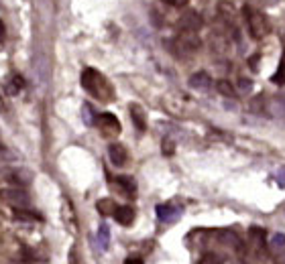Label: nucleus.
Instances as JSON below:
<instances>
[{"label":"nucleus","mask_w":285,"mask_h":264,"mask_svg":"<svg viewBox=\"0 0 285 264\" xmlns=\"http://www.w3.org/2000/svg\"><path fill=\"white\" fill-rule=\"evenodd\" d=\"M80 81H82V87L88 94H92L94 98H98L102 102H112L114 100V90H112L110 81L98 69H92V67L84 69Z\"/></svg>","instance_id":"f257e3e1"},{"label":"nucleus","mask_w":285,"mask_h":264,"mask_svg":"<svg viewBox=\"0 0 285 264\" xmlns=\"http://www.w3.org/2000/svg\"><path fill=\"white\" fill-rule=\"evenodd\" d=\"M200 47H202V41L198 33H192V31H179V35H175L171 41V51L177 57H192L200 51Z\"/></svg>","instance_id":"f03ea898"},{"label":"nucleus","mask_w":285,"mask_h":264,"mask_svg":"<svg viewBox=\"0 0 285 264\" xmlns=\"http://www.w3.org/2000/svg\"><path fill=\"white\" fill-rule=\"evenodd\" d=\"M243 17H245L247 29H249V33H251L253 39H263V37L269 33L267 17H265L261 11H257L255 7L245 5V7H243Z\"/></svg>","instance_id":"7ed1b4c3"},{"label":"nucleus","mask_w":285,"mask_h":264,"mask_svg":"<svg viewBox=\"0 0 285 264\" xmlns=\"http://www.w3.org/2000/svg\"><path fill=\"white\" fill-rule=\"evenodd\" d=\"M0 197H3V201H7L9 205H13L15 209H25V207L31 205L29 193L23 191V189H17V187H13V189H3V191H0Z\"/></svg>","instance_id":"20e7f679"},{"label":"nucleus","mask_w":285,"mask_h":264,"mask_svg":"<svg viewBox=\"0 0 285 264\" xmlns=\"http://www.w3.org/2000/svg\"><path fill=\"white\" fill-rule=\"evenodd\" d=\"M96 124H98V128H100L106 136H116V134H120V130H122L120 120H118L114 114H110V112L98 114V116H96Z\"/></svg>","instance_id":"39448f33"},{"label":"nucleus","mask_w":285,"mask_h":264,"mask_svg":"<svg viewBox=\"0 0 285 264\" xmlns=\"http://www.w3.org/2000/svg\"><path fill=\"white\" fill-rule=\"evenodd\" d=\"M175 27H177L179 31H192V33H198V31L204 27V21H202L200 13H196V11H187V13H183V15L177 19Z\"/></svg>","instance_id":"423d86ee"},{"label":"nucleus","mask_w":285,"mask_h":264,"mask_svg":"<svg viewBox=\"0 0 285 264\" xmlns=\"http://www.w3.org/2000/svg\"><path fill=\"white\" fill-rule=\"evenodd\" d=\"M157 218L165 224H175L181 218V207H177L175 203H161L157 205Z\"/></svg>","instance_id":"0eeeda50"},{"label":"nucleus","mask_w":285,"mask_h":264,"mask_svg":"<svg viewBox=\"0 0 285 264\" xmlns=\"http://www.w3.org/2000/svg\"><path fill=\"white\" fill-rule=\"evenodd\" d=\"M108 156H110V161H112L114 167H122V165H126V161H128V150H126L122 144L114 142V144L108 146Z\"/></svg>","instance_id":"6e6552de"},{"label":"nucleus","mask_w":285,"mask_h":264,"mask_svg":"<svg viewBox=\"0 0 285 264\" xmlns=\"http://www.w3.org/2000/svg\"><path fill=\"white\" fill-rule=\"evenodd\" d=\"M130 118H132V124L136 126V130L138 132H145L147 130V116H145V112H142V108L138 104H130Z\"/></svg>","instance_id":"1a4fd4ad"},{"label":"nucleus","mask_w":285,"mask_h":264,"mask_svg":"<svg viewBox=\"0 0 285 264\" xmlns=\"http://www.w3.org/2000/svg\"><path fill=\"white\" fill-rule=\"evenodd\" d=\"M114 220L120 224V226H130L134 222V209L130 205H120L114 209Z\"/></svg>","instance_id":"9d476101"},{"label":"nucleus","mask_w":285,"mask_h":264,"mask_svg":"<svg viewBox=\"0 0 285 264\" xmlns=\"http://www.w3.org/2000/svg\"><path fill=\"white\" fill-rule=\"evenodd\" d=\"M212 85V77L206 71H196L189 77V87L192 90H208Z\"/></svg>","instance_id":"9b49d317"},{"label":"nucleus","mask_w":285,"mask_h":264,"mask_svg":"<svg viewBox=\"0 0 285 264\" xmlns=\"http://www.w3.org/2000/svg\"><path fill=\"white\" fill-rule=\"evenodd\" d=\"M116 185L120 187V191H122L126 197H136V183H134L132 177L120 175V177H116Z\"/></svg>","instance_id":"f8f14e48"},{"label":"nucleus","mask_w":285,"mask_h":264,"mask_svg":"<svg viewBox=\"0 0 285 264\" xmlns=\"http://www.w3.org/2000/svg\"><path fill=\"white\" fill-rule=\"evenodd\" d=\"M108 246H110V228H108L106 224H102V226L98 228V248H100L102 252H106Z\"/></svg>","instance_id":"ddd939ff"},{"label":"nucleus","mask_w":285,"mask_h":264,"mask_svg":"<svg viewBox=\"0 0 285 264\" xmlns=\"http://www.w3.org/2000/svg\"><path fill=\"white\" fill-rule=\"evenodd\" d=\"M216 90H218L222 96H226V98H236L234 85H232L228 79H218V81H216Z\"/></svg>","instance_id":"4468645a"},{"label":"nucleus","mask_w":285,"mask_h":264,"mask_svg":"<svg viewBox=\"0 0 285 264\" xmlns=\"http://www.w3.org/2000/svg\"><path fill=\"white\" fill-rule=\"evenodd\" d=\"M96 207H98V211L102 216H110V214H114V209L118 207L112 199H100L98 203H96Z\"/></svg>","instance_id":"2eb2a0df"},{"label":"nucleus","mask_w":285,"mask_h":264,"mask_svg":"<svg viewBox=\"0 0 285 264\" xmlns=\"http://www.w3.org/2000/svg\"><path fill=\"white\" fill-rule=\"evenodd\" d=\"M218 238L226 244V246H239L241 244V240H239V236H236L234 232H230V230H222L220 234H218Z\"/></svg>","instance_id":"dca6fc26"},{"label":"nucleus","mask_w":285,"mask_h":264,"mask_svg":"<svg viewBox=\"0 0 285 264\" xmlns=\"http://www.w3.org/2000/svg\"><path fill=\"white\" fill-rule=\"evenodd\" d=\"M82 118H84V122H86L88 126H94V124H96V118H94V108H92L88 102L82 104Z\"/></svg>","instance_id":"f3484780"},{"label":"nucleus","mask_w":285,"mask_h":264,"mask_svg":"<svg viewBox=\"0 0 285 264\" xmlns=\"http://www.w3.org/2000/svg\"><path fill=\"white\" fill-rule=\"evenodd\" d=\"M15 218H17L19 222H33V220L41 222V220H43L39 214H33V211H21V209H15Z\"/></svg>","instance_id":"a211bd4d"},{"label":"nucleus","mask_w":285,"mask_h":264,"mask_svg":"<svg viewBox=\"0 0 285 264\" xmlns=\"http://www.w3.org/2000/svg\"><path fill=\"white\" fill-rule=\"evenodd\" d=\"M271 81H273L275 85H283V83H285V59H281L277 71L271 75Z\"/></svg>","instance_id":"6ab92c4d"},{"label":"nucleus","mask_w":285,"mask_h":264,"mask_svg":"<svg viewBox=\"0 0 285 264\" xmlns=\"http://www.w3.org/2000/svg\"><path fill=\"white\" fill-rule=\"evenodd\" d=\"M151 23H153L155 27H163V25H165V13H161L159 7H153V9H151Z\"/></svg>","instance_id":"aec40b11"},{"label":"nucleus","mask_w":285,"mask_h":264,"mask_svg":"<svg viewBox=\"0 0 285 264\" xmlns=\"http://www.w3.org/2000/svg\"><path fill=\"white\" fill-rule=\"evenodd\" d=\"M249 234H251V238L257 242V246H263L265 244V230H261V228H257V226H253L251 230H249Z\"/></svg>","instance_id":"412c9836"},{"label":"nucleus","mask_w":285,"mask_h":264,"mask_svg":"<svg viewBox=\"0 0 285 264\" xmlns=\"http://www.w3.org/2000/svg\"><path fill=\"white\" fill-rule=\"evenodd\" d=\"M23 85H25L23 77H21V75H13L11 81H9V92H11V94H17V92L23 90Z\"/></svg>","instance_id":"4be33fe9"},{"label":"nucleus","mask_w":285,"mask_h":264,"mask_svg":"<svg viewBox=\"0 0 285 264\" xmlns=\"http://www.w3.org/2000/svg\"><path fill=\"white\" fill-rule=\"evenodd\" d=\"M161 3L171 7V9H183V7H187L189 0H161Z\"/></svg>","instance_id":"5701e85b"},{"label":"nucleus","mask_w":285,"mask_h":264,"mask_svg":"<svg viewBox=\"0 0 285 264\" xmlns=\"http://www.w3.org/2000/svg\"><path fill=\"white\" fill-rule=\"evenodd\" d=\"M271 246L273 248H283L285 246V234H275L273 240H271Z\"/></svg>","instance_id":"b1692460"},{"label":"nucleus","mask_w":285,"mask_h":264,"mask_svg":"<svg viewBox=\"0 0 285 264\" xmlns=\"http://www.w3.org/2000/svg\"><path fill=\"white\" fill-rule=\"evenodd\" d=\"M200 264H220V258L216 254H206V256H202Z\"/></svg>","instance_id":"393cba45"},{"label":"nucleus","mask_w":285,"mask_h":264,"mask_svg":"<svg viewBox=\"0 0 285 264\" xmlns=\"http://www.w3.org/2000/svg\"><path fill=\"white\" fill-rule=\"evenodd\" d=\"M275 179H277V185H279L281 189H285V167H281V169L277 171Z\"/></svg>","instance_id":"a878e982"},{"label":"nucleus","mask_w":285,"mask_h":264,"mask_svg":"<svg viewBox=\"0 0 285 264\" xmlns=\"http://www.w3.org/2000/svg\"><path fill=\"white\" fill-rule=\"evenodd\" d=\"M259 61H261V55H259V53H255L253 57H249V67H251L253 71H257V69H259Z\"/></svg>","instance_id":"bb28decb"},{"label":"nucleus","mask_w":285,"mask_h":264,"mask_svg":"<svg viewBox=\"0 0 285 264\" xmlns=\"http://www.w3.org/2000/svg\"><path fill=\"white\" fill-rule=\"evenodd\" d=\"M239 87H241L243 92H249V90L253 87V81L247 79V77H241V79H239Z\"/></svg>","instance_id":"cd10ccee"},{"label":"nucleus","mask_w":285,"mask_h":264,"mask_svg":"<svg viewBox=\"0 0 285 264\" xmlns=\"http://www.w3.org/2000/svg\"><path fill=\"white\" fill-rule=\"evenodd\" d=\"M163 152L165 154H171L173 152V142L171 140H163Z\"/></svg>","instance_id":"c85d7f7f"},{"label":"nucleus","mask_w":285,"mask_h":264,"mask_svg":"<svg viewBox=\"0 0 285 264\" xmlns=\"http://www.w3.org/2000/svg\"><path fill=\"white\" fill-rule=\"evenodd\" d=\"M124 264H145V262H142L138 256H130V258L124 260Z\"/></svg>","instance_id":"c756f323"},{"label":"nucleus","mask_w":285,"mask_h":264,"mask_svg":"<svg viewBox=\"0 0 285 264\" xmlns=\"http://www.w3.org/2000/svg\"><path fill=\"white\" fill-rule=\"evenodd\" d=\"M5 37H7V29H5V23L0 21V43L5 41Z\"/></svg>","instance_id":"7c9ffc66"},{"label":"nucleus","mask_w":285,"mask_h":264,"mask_svg":"<svg viewBox=\"0 0 285 264\" xmlns=\"http://www.w3.org/2000/svg\"><path fill=\"white\" fill-rule=\"evenodd\" d=\"M263 3H267V5H275L277 0H263Z\"/></svg>","instance_id":"2f4dec72"},{"label":"nucleus","mask_w":285,"mask_h":264,"mask_svg":"<svg viewBox=\"0 0 285 264\" xmlns=\"http://www.w3.org/2000/svg\"><path fill=\"white\" fill-rule=\"evenodd\" d=\"M0 148H3V142H0Z\"/></svg>","instance_id":"473e14b6"},{"label":"nucleus","mask_w":285,"mask_h":264,"mask_svg":"<svg viewBox=\"0 0 285 264\" xmlns=\"http://www.w3.org/2000/svg\"><path fill=\"white\" fill-rule=\"evenodd\" d=\"M283 264H285V260H283Z\"/></svg>","instance_id":"72a5a7b5"}]
</instances>
